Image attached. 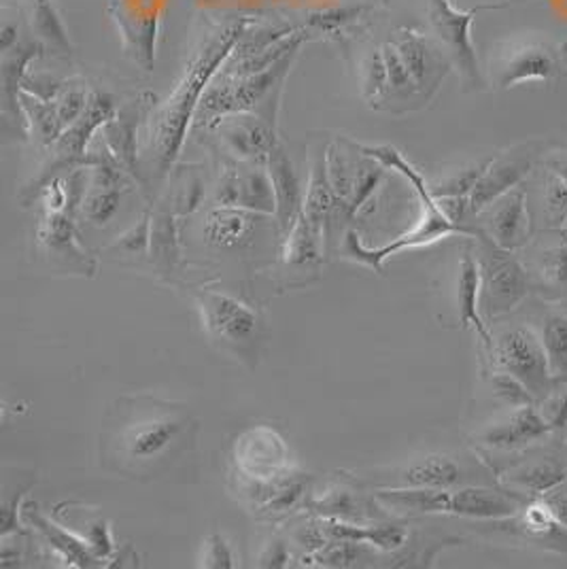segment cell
I'll list each match as a JSON object with an SVG mask.
<instances>
[{
    "label": "cell",
    "instance_id": "obj_1",
    "mask_svg": "<svg viewBox=\"0 0 567 569\" xmlns=\"http://www.w3.org/2000/svg\"><path fill=\"white\" fill-rule=\"evenodd\" d=\"M251 24H256L253 18H237L209 28L191 49L186 69L177 79L170 96L151 111L147 151L160 177L175 167L202 96L230 60L240 37Z\"/></svg>",
    "mask_w": 567,
    "mask_h": 569
},
{
    "label": "cell",
    "instance_id": "obj_2",
    "mask_svg": "<svg viewBox=\"0 0 567 569\" xmlns=\"http://www.w3.org/2000/svg\"><path fill=\"white\" fill-rule=\"evenodd\" d=\"M196 421L188 410L160 400H121L102 433L109 468L128 476L160 475L188 451Z\"/></svg>",
    "mask_w": 567,
    "mask_h": 569
},
{
    "label": "cell",
    "instance_id": "obj_3",
    "mask_svg": "<svg viewBox=\"0 0 567 569\" xmlns=\"http://www.w3.org/2000/svg\"><path fill=\"white\" fill-rule=\"evenodd\" d=\"M487 69L497 90L550 83L567 74V39L536 30L504 37L489 49Z\"/></svg>",
    "mask_w": 567,
    "mask_h": 569
},
{
    "label": "cell",
    "instance_id": "obj_4",
    "mask_svg": "<svg viewBox=\"0 0 567 569\" xmlns=\"http://www.w3.org/2000/svg\"><path fill=\"white\" fill-rule=\"evenodd\" d=\"M296 56L298 53H291L277 67L258 74H247V77L217 74L198 104L193 126L198 130L213 132L215 126L221 119L237 116V113H249V111H256L258 107H263V100L281 94L285 77L291 71Z\"/></svg>",
    "mask_w": 567,
    "mask_h": 569
},
{
    "label": "cell",
    "instance_id": "obj_5",
    "mask_svg": "<svg viewBox=\"0 0 567 569\" xmlns=\"http://www.w3.org/2000/svg\"><path fill=\"white\" fill-rule=\"evenodd\" d=\"M478 240L480 268V312L485 321H494L519 307L529 296L534 281L525 266L515 258V251L499 247L485 230Z\"/></svg>",
    "mask_w": 567,
    "mask_h": 569
},
{
    "label": "cell",
    "instance_id": "obj_6",
    "mask_svg": "<svg viewBox=\"0 0 567 569\" xmlns=\"http://www.w3.org/2000/svg\"><path fill=\"white\" fill-rule=\"evenodd\" d=\"M519 0H499V2H483L468 11L457 9L450 0H427V16L434 30V37L449 53L452 69L459 72L466 90L483 88V72L478 53L474 48L472 22L483 11L508 9Z\"/></svg>",
    "mask_w": 567,
    "mask_h": 569
},
{
    "label": "cell",
    "instance_id": "obj_7",
    "mask_svg": "<svg viewBox=\"0 0 567 569\" xmlns=\"http://www.w3.org/2000/svg\"><path fill=\"white\" fill-rule=\"evenodd\" d=\"M116 113H118V107L113 96L107 92H92L81 118L77 119L71 128H67L62 137L51 147V160L48 167L43 168V172L32 181L28 193L37 198L56 177L77 168L90 167L88 144L94 139L98 130H102L111 119L116 118Z\"/></svg>",
    "mask_w": 567,
    "mask_h": 569
},
{
    "label": "cell",
    "instance_id": "obj_8",
    "mask_svg": "<svg viewBox=\"0 0 567 569\" xmlns=\"http://www.w3.org/2000/svg\"><path fill=\"white\" fill-rule=\"evenodd\" d=\"M489 356L494 357L499 370L517 377L529 389L534 400H546L555 391L557 382L548 368L543 338L531 330L515 328L501 333Z\"/></svg>",
    "mask_w": 567,
    "mask_h": 569
},
{
    "label": "cell",
    "instance_id": "obj_9",
    "mask_svg": "<svg viewBox=\"0 0 567 569\" xmlns=\"http://www.w3.org/2000/svg\"><path fill=\"white\" fill-rule=\"evenodd\" d=\"M198 310L209 336L223 347L245 353L261 336L260 315L237 298L202 289L196 293Z\"/></svg>",
    "mask_w": 567,
    "mask_h": 569
},
{
    "label": "cell",
    "instance_id": "obj_10",
    "mask_svg": "<svg viewBox=\"0 0 567 569\" xmlns=\"http://www.w3.org/2000/svg\"><path fill=\"white\" fill-rule=\"evenodd\" d=\"M450 234H466V237H470L461 226H457L449 214L445 213L440 202L434 200L431 204H424V217H421V221L412 230H408L406 234L391 240L389 244H385L380 249H368L359 240L357 232H349L347 240H345V253H347V258L372 268L375 272H382L387 258L400 253L404 249L426 247V244H431V242H436L440 238L450 237Z\"/></svg>",
    "mask_w": 567,
    "mask_h": 569
},
{
    "label": "cell",
    "instance_id": "obj_11",
    "mask_svg": "<svg viewBox=\"0 0 567 569\" xmlns=\"http://www.w3.org/2000/svg\"><path fill=\"white\" fill-rule=\"evenodd\" d=\"M107 13L118 28L123 53L142 71H153L160 34V11L156 0H111Z\"/></svg>",
    "mask_w": 567,
    "mask_h": 569
},
{
    "label": "cell",
    "instance_id": "obj_12",
    "mask_svg": "<svg viewBox=\"0 0 567 569\" xmlns=\"http://www.w3.org/2000/svg\"><path fill=\"white\" fill-rule=\"evenodd\" d=\"M389 41L398 49L421 98L431 100L452 69L449 53L436 37L410 26H400Z\"/></svg>",
    "mask_w": 567,
    "mask_h": 569
},
{
    "label": "cell",
    "instance_id": "obj_13",
    "mask_svg": "<svg viewBox=\"0 0 567 569\" xmlns=\"http://www.w3.org/2000/svg\"><path fill=\"white\" fill-rule=\"evenodd\" d=\"M277 109L270 107L263 116H256V111L237 113L230 118L221 119L213 128L219 141L237 158L238 162L260 164L266 167L272 149L279 144L277 141Z\"/></svg>",
    "mask_w": 567,
    "mask_h": 569
},
{
    "label": "cell",
    "instance_id": "obj_14",
    "mask_svg": "<svg viewBox=\"0 0 567 569\" xmlns=\"http://www.w3.org/2000/svg\"><path fill=\"white\" fill-rule=\"evenodd\" d=\"M213 198L217 207H238L266 217L277 213L270 172L260 164L242 162L226 168L217 181Z\"/></svg>",
    "mask_w": 567,
    "mask_h": 569
},
{
    "label": "cell",
    "instance_id": "obj_15",
    "mask_svg": "<svg viewBox=\"0 0 567 569\" xmlns=\"http://www.w3.org/2000/svg\"><path fill=\"white\" fill-rule=\"evenodd\" d=\"M534 164H536V151L531 144H520L508 153L494 156L489 160V167L478 179L472 193L468 196L470 211L478 217L491 204H496L501 196L523 186L525 177L531 172Z\"/></svg>",
    "mask_w": 567,
    "mask_h": 569
},
{
    "label": "cell",
    "instance_id": "obj_16",
    "mask_svg": "<svg viewBox=\"0 0 567 569\" xmlns=\"http://www.w3.org/2000/svg\"><path fill=\"white\" fill-rule=\"evenodd\" d=\"M156 96L141 94L135 102H128L126 107L118 109L116 118L111 119L105 128V147L111 151V156L118 160L135 181H141L139 172V123L141 119H149L151 111L156 109Z\"/></svg>",
    "mask_w": 567,
    "mask_h": 569
},
{
    "label": "cell",
    "instance_id": "obj_17",
    "mask_svg": "<svg viewBox=\"0 0 567 569\" xmlns=\"http://www.w3.org/2000/svg\"><path fill=\"white\" fill-rule=\"evenodd\" d=\"M489 226L483 228L499 247L508 251H519L534 234V223L527 202V190L519 186L501 196L489 209Z\"/></svg>",
    "mask_w": 567,
    "mask_h": 569
},
{
    "label": "cell",
    "instance_id": "obj_18",
    "mask_svg": "<svg viewBox=\"0 0 567 569\" xmlns=\"http://www.w3.org/2000/svg\"><path fill=\"white\" fill-rule=\"evenodd\" d=\"M529 499L510 491H497L489 487H461L450 491L452 517L474 521H508L515 519Z\"/></svg>",
    "mask_w": 567,
    "mask_h": 569
},
{
    "label": "cell",
    "instance_id": "obj_19",
    "mask_svg": "<svg viewBox=\"0 0 567 569\" xmlns=\"http://www.w3.org/2000/svg\"><path fill=\"white\" fill-rule=\"evenodd\" d=\"M266 168L270 172L275 198H277V213H275L277 226H279V232L287 237L294 223L298 221V217L305 211V193L300 186V177L291 164L289 156L285 153L281 142L272 149Z\"/></svg>",
    "mask_w": 567,
    "mask_h": 569
},
{
    "label": "cell",
    "instance_id": "obj_20",
    "mask_svg": "<svg viewBox=\"0 0 567 569\" xmlns=\"http://www.w3.org/2000/svg\"><path fill=\"white\" fill-rule=\"evenodd\" d=\"M550 431L553 427L544 419L543 410H538L534 403H527L515 408L508 421L487 427L480 433V442L497 451H515L543 440Z\"/></svg>",
    "mask_w": 567,
    "mask_h": 569
},
{
    "label": "cell",
    "instance_id": "obj_21",
    "mask_svg": "<svg viewBox=\"0 0 567 569\" xmlns=\"http://www.w3.org/2000/svg\"><path fill=\"white\" fill-rule=\"evenodd\" d=\"M49 53L43 43L34 41H20L18 46L2 53L0 62V86H2V111L4 116H13L20 121V126H26L22 104H20V94L24 90L26 77L30 74L28 67Z\"/></svg>",
    "mask_w": 567,
    "mask_h": 569
},
{
    "label": "cell",
    "instance_id": "obj_22",
    "mask_svg": "<svg viewBox=\"0 0 567 569\" xmlns=\"http://www.w3.org/2000/svg\"><path fill=\"white\" fill-rule=\"evenodd\" d=\"M457 309H459V326L464 330L474 328L480 336L485 349L494 351V336L487 328V321L480 312V268L472 249L464 251L459 266V283H457Z\"/></svg>",
    "mask_w": 567,
    "mask_h": 569
},
{
    "label": "cell",
    "instance_id": "obj_23",
    "mask_svg": "<svg viewBox=\"0 0 567 569\" xmlns=\"http://www.w3.org/2000/svg\"><path fill=\"white\" fill-rule=\"evenodd\" d=\"M22 517L28 525H32L43 536V540L62 557V561H67V566H72V568H98L100 566V559L96 557L94 550L90 546L86 545L81 538L72 536L71 531L62 529L60 525L49 521L48 517H43L39 512V508L34 503L22 506Z\"/></svg>",
    "mask_w": 567,
    "mask_h": 569
},
{
    "label": "cell",
    "instance_id": "obj_24",
    "mask_svg": "<svg viewBox=\"0 0 567 569\" xmlns=\"http://www.w3.org/2000/svg\"><path fill=\"white\" fill-rule=\"evenodd\" d=\"M258 213L238 207H215L205 219V238L217 249L245 247L256 230Z\"/></svg>",
    "mask_w": 567,
    "mask_h": 569
},
{
    "label": "cell",
    "instance_id": "obj_25",
    "mask_svg": "<svg viewBox=\"0 0 567 569\" xmlns=\"http://www.w3.org/2000/svg\"><path fill=\"white\" fill-rule=\"evenodd\" d=\"M519 531L531 542L567 555V527L555 517L544 498H531L515 517Z\"/></svg>",
    "mask_w": 567,
    "mask_h": 569
},
{
    "label": "cell",
    "instance_id": "obj_26",
    "mask_svg": "<svg viewBox=\"0 0 567 569\" xmlns=\"http://www.w3.org/2000/svg\"><path fill=\"white\" fill-rule=\"evenodd\" d=\"M328 153H330V147H319L315 151L310 162L307 193H305V214L324 230L330 223L331 214L338 211L336 191L331 188Z\"/></svg>",
    "mask_w": 567,
    "mask_h": 569
},
{
    "label": "cell",
    "instance_id": "obj_27",
    "mask_svg": "<svg viewBox=\"0 0 567 569\" xmlns=\"http://www.w3.org/2000/svg\"><path fill=\"white\" fill-rule=\"evenodd\" d=\"M398 480L402 487L455 489L464 482V470L449 455H427L400 470Z\"/></svg>",
    "mask_w": 567,
    "mask_h": 569
},
{
    "label": "cell",
    "instance_id": "obj_28",
    "mask_svg": "<svg viewBox=\"0 0 567 569\" xmlns=\"http://www.w3.org/2000/svg\"><path fill=\"white\" fill-rule=\"evenodd\" d=\"M30 30L49 53L60 58L71 56V37L53 0H30Z\"/></svg>",
    "mask_w": 567,
    "mask_h": 569
},
{
    "label": "cell",
    "instance_id": "obj_29",
    "mask_svg": "<svg viewBox=\"0 0 567 569\" xmlns=\"http://www.w3.org/2000/svg\"><path fill=\"white\" fill-rule=\"evenodd\" d=\"M508 482L529 498H546L548 493H553L567 482V470L555 459L536 461L531 466H523L515 470L508 476Z\"/></svg>",
    "mask_w": 567,
    "mask_h": 569
},
{
    "label": "cell",
    "instance_id": "obj_30",
    "mask_svg": "<svg viewBox=\"0 0 567 569\" xmlns=\"http://www.w3.org/2000/svg\"><path fill=\"white\" fill-rule=\"evenodd\" d=\"M324 228L312 223L305 211L285 237L284 260L291 266H310L321 261Z\"/></svg>",
    "mask_w": 567,
    "mask_h": 569
},
{
    "label": "cell",
    "instance_id": "obj_31",
    "mask_svg": "<svg viewBox=\"0 0 567 569\" xmlns=\"http://www.w3.org/2000/svg\"><path fill=\"white\" fill-rule=\"evenodd\" d=\"M20 104L24 113L26 128H30L34 139L43 147H53L64 132L62 121L58 118L56 100H43V98L22 92Z\"/></svg>",
    "mask_w": 567,
    "mask_h": 569
},
{
    "label": "cell",
    "instance_id": "obj_32",
    "mask_svg": "<svg viewBox=\"0 0 567 569\" xmlns=\"http://www.w3.org/2000/svg\"><path fill=\"white\" fill-rule=\"evenodd\" d=\"M151 258L162 272H172L179 261V228L177 213L162 209L151 219Z\"/></svg>",
    "mask_w": 567,
    "mask_h": 569
},
{
    "label": "cell",
    "instance_id": "obj_33",
    "mask_svg": "<svg viewBox=\"0 0 567 569\" xmlns=\"http://www.w3.org/2000/svg\"><path fill=\"white\" fill-rule=\"evenodd\" d=\"M361 96L370 109L385 111L389 98V79L380 46L368 49L361 58Z\"/></svg>",
    "mask_w": 567,
    "mask_h": 569
},
{
    "label": "cell",
    "instance_id": "obj_34",
    "mask_svg": "<svg viewBox=\"0 0 567 569\" xmlns=\"http://www.w3.org/2000/svg\"><path fill=\"white\" fill-rule=\"evenodd\" d=\"M372 9H375V4H368V2L342 4V7H334V9H326V11H319V13L310 16L302 26H305L308 34L331 37V34H338V32H345L349 26L361 22Z\"/></svg>",
    "mask_w": 567,
    "mask_h": 569
},
{
    "label": "cell",
    "instance_id": "obj_35",
    "mask_svg": "<svg viewBox=\"0 0 567 569\" xmlns=\"http://www.w3.org/2000/svg\"><path fill=\"white\" fill-rule=\"evenodd\" d=\"M380 49H382L387 79H389V98H387L385 111H396V104H406L412 98H421V94H419L410 72L406 69L398 49L394 48V43L385 41Z\"/></svg>",
    "mask_w": 567,
    "mask_h": 569
},
{
    "label": "cell",
    "instance_id": "obj_36",
    "mask_svg": "<svg viewBox=\"0 0 567 569\" xmlns=\"http://www.w3.org/2000/svg\"><path fill=\"white\" fill-rule=\"evenodd\" d=\"M543 345L548 368L557 385L567 380V317L566 315H550L544 321Z\"/></svg>",
    "mask_w": 567,
    "mask_h": 569
},
{
    "label": "cell",
    "instance_id": "obj_37",
    "mask_svg": "<svg viewBox=\"0 0 567 569\" xmlns=\"http://www.w3.org/2000/svg\"><path fill=\"white\" fill-rule=\"evenodd\" d=\"M307 508L315 515H321L328 519H345V521H357L368 515L366 503L349 489H331L328 493H324L321 499H308Z\"/></svg>",
    "mask_w": 567,
    "mask_h": 569
},
{
    "label": "cell",
    "instance_id": "obj_38",
    "mask_svg": "<svg viewBox=\"0 0 567 569\" xmlns=\"http://www.w3.org/2000/svg\"><path fill=\"white\" fill-rule=\"evenodd\" d=\"M364 545L359 542H345V540H330L321 550L308 552L302 557V566L310 568H354L364 557Z\"/></svg>",
    "mask_w": 567,
    "mask_h": 569
},
{
    "label": "cell",
    "instance_id": "obj_39",
    "mask_svg": "<svg viewBox=\"0 0 567 569\" xmlns=\"http://www.w3.org/2000/svg\"><path fill=\"white\" fill-rule=\"evenodd\" d=\"M557 232H559V244L544 253L540 272H543L544 284L567 300V232L566 230H557Z\"/></svg>",
    "mask_w": 567,
    "mask_h": 569
},
{
    "label": "cell",
    "instance_id": "obj_40",
    "mask_svg": "<svg viewBox=\"0 0 567 569\" xmlns=\"http://www.w3.org/2000/svg\"><path fill=\"white\" fill-rule=\"evenodd\" d=\"M489 160H485L483 164H476V167L457 170L455 174H450L449 179H445L442 183L429 186L431 196L436 200H442V198H468L472 193L474 188H476L478 179L483 177V172L489 167Z\"/></svg>",
    "mask_w": 567,
    "mask_h": 569
},
{
    "label": "cell",
    "instance_id": "obj_41",
    "mask_svg": "<svg viewBox=\"0 0 567 569\" xmlns=\"http://www.w3.org/2000/svg\"><path fill=\"white\" fill-rule=\"evenodd\" d=\"M544 209H546V221L550 228L561 230L566 226L567 183L553 172L546 174V183H544Z\"/></svg>",
    "mask_w": 567,
    "mask_h": 569
},
{
    "label": "cell",
    "instance_id": "obj_42",
    "mask_svg": "<svg viewBox=\"0 0 567 569\" xmlns=\"http://www.w3.org/2000/svg\"><path fill=\"white\" fill-rule=\"evenodd\" d=\"M90 94L83 86L79 83H67L64 90L56 98V109H58V118L62 121V128H71L77 119L81 118V113L86 111Z\"/></svg>",
    "mask_w": 567,
    "mask_h": 569
},
{
    "label": "cell",
    "instance_id": "obj_43",
    "mask_svg": "<svg viewBox=\"0 0 567 569\" xmlns=\"http://www.w3.org/2000/svg\"><path fill=\"white\" fill-rule=\"evenodd\" d=\"M491 387H494L497 398L501 402L513 406V408H520V406L536 402L534 396L529 393V389L517 377H513L510 372L499 370L497 375H494V379H491Z\"/></svg>",
    "mask_w": 567,
    "mask_h": 569
},
{
    "label": "cell",
    "instance_id": "obj_44",
    "mask_svg": "<svg viewBox=\"0 0 567 569\" xmlns=\"http://www.w3.org/2000/svg\"><path fill=\"white\" fill-rule=\"evenodd\" d=\"M408 542V529L404 525L396 522H382V525H372V538L370 546L378 550H400Z\"/></svg>",
    "mask_w": 567,
    "mask_h": 569
},
{
    "label": "cell",
    "instance_id": "obj_45",
    "mask_svg": "<svg viewBox=\"0 0 567 569\" xmlns=\"http://www.w3.org/2000/svg\"><path fill=\"white\" fill-rule=\"evenodd\" d=\"M205 568L213 569H232L235 563V555L230 545L219 536V533H211L207 545H205V559H202Z\"/></svg>",
    "mask_w": 567,
    "mask_h": 569
},
{
    "label": "cell",
    "instance_id": "obj_46",
    "mask_svg": "<svg viewBox=\"0 0 567 569\" xmlns=\"http://www.w3.org/2000/svg\"><path fill=\"white\" fill-rule=\"evenodd\" d=\"M151 219H153L151 213L142 214L141 223L119 238L116 247L126 253H147L151 244Z\"/></svg>",
    "mask_w": 567,
    "mask_h": 569
},
{
    "label": "cell",
    "instance_id": "obj_47",
    "mask_svg": "<svg viewBox=\"0 0 567 569\" xmlns=\"http://www.w3.org/2000/svg\"><path fill=\"white\" fill-rule=\"evenodd\" d=\"M544 419L553 429H566L567 427V391L548 396L546 408L543 410Z\"/></svg>",
    "mask_w": 567,
    "mask_h": 569
},
{
    "label": "cell",
    "instance_id": "obj_48",
    "mask_svg": "<svg viewBox=\"0 0 567 569\" xmlns=\"http://www.w3.org/2000/svg\"><path fill=\"white\" fill-rule=\"evenodd\" d=\"M296 542L300 546H305L307 552H315V550H321L330 540H328V536L324 533L321 522H317V525L302 527V529L296 533Z\"/></svg>",
    "mask_w": 567,
    "mask_h": 569
},
{
    "label": "cell",
    "instance_id": "obj_49",
    "mask_svg": "<svg viewBox=\"0 0 567 569\" xmlns=\"http://www.w3.org/2000/svg\"><path fill=\"white\" fill-rule=\"evenodd\" d=\"M261 568H287L289 566V550L281 540H275L266 546L260 557Z\"/></svg>",
    "mask_w": 567,
    "mask_h": 569
},
{
    "label": "cell",
    "instance_id": "obj_50",
    "mask_svg": "<svg viewBox=\"0 0 567 569\" xmlns=\"http://www.w3.org/2000/svg\"><path fill=\"white\" fill-rule=\"evenodd\" d=\"M20 43V22H13L11 18H4L0 26V51H9Z\"/></svg>",
    "mask_w": 567,
    "mask_h": 569
},
{
    "label": "cell",
    "instance_id": "obj_51",
    "mask_svg": "<svg viewBox=\"0 0 567 569\" xmlns=\"http://www.w3.org/2000/svg\"><path fill=\"white\" fill-rule=\"evenodd\" d=\"M544 499L550 506V510L555 512V517L567 527V482H564L559 489H555L553 493H548Z\"/></svg>",
    "mask_w": 567,
    "mask_h": 569
},
{
    "label": "cell",
    "instance_id": "obj_52",
    "mask_svg": "<svg viewBox=\"0 0 567 569\" xmlns=\"http://www.w3.org/2000/svg\"><path fill=\"white\" fill-rule=\"evenodd\" d=\"M546 170L557 174L561 181L567 183V153H555L546 160Z\"/></svg>",
    "mask_w": 567,
    "mask_h": 569
},
{
    "label": "cell",
    "instance_id": "obj_53",
    "mask_svg": "<svg viewBox=\"0 0 567 569\" xmlns=\"http://www.w3.org/2000/svg\"><path fill=\"white\" fill-rule=\"evenodd\" d=\"M561 230H566V232H567V221H566V226H564V228H561Z\"/></svg>",
    "mask_w": 567,
    "mask_h": 569
}]
</instances>
